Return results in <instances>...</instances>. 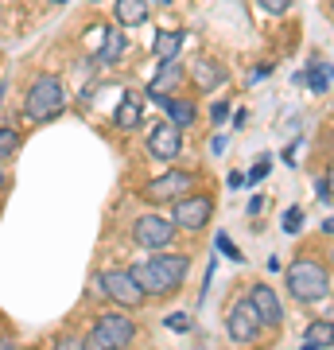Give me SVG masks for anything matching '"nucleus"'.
<instances>
[{"mask_svg": "<svg viewBox=\"0 0 334 350\" xmlns=\"http://www.w3.org/2000/svg\"><path fill=\"white\" fill-rule=\"evenodd\" d=\"M186 269H191V261H186L183 253H160V257L137 265L133 273H137V280L144 284L148 296H171L175 288L183 284Z\"/></svg>", "mask_w": 334, "mask_h": 350, "instance_id": "obj_1", "label": "nucleus"}, {"mask_svg": "<svg viewBox=\"0 0 334 350\" xmlns=\"http://www.w3.org/2000/svg\"><path fill=\"white\" fill-rule=\"evenodd\" d=\"M284 284L299 304H315L331 292V273H326V265L311 261V257H299V261L288 265Z\"/></svg>", "mask_w": 334, "mask_h": 350, "instance_id": "obj_2", "label": "nucleus"}, {"mask_svg": "<svg viewBox=\"0 0 334 350\" xmlns=\"http://www.w3.org/2000/svg\"><path fill=\"white\" fill-rule=\"evenodd\" d=\"M66 105V94H62V82L55 75H43L31 82L27 90V101H24V113L27 121H55Z\"/></svg>", "mask_w": 334, "mask_h": 350, "instance_id": "obj_3", "label": "nucleus"}, {"mask_svg": "<svg viewBox=\"0 0 334 350\" xmlns=\"http://www.w3.org/2000/svg\"><path fill=\"white\" fill-rule=\"evenodd\" d=\"M98 284H101V292H105L117 308H140L144 296H148L133 269H109V273L98 276Z\"/></svg>", "mask_w": 334, "mask_h": 350, "instance_id": "obj_4", "label": "nucleus"}, {"mask_svg": "<svg viewBox=\"0 0 334 350\" xmlns=\"http://www.w3.org/2000/svg\"><path fill=\"white\" fill-rule=\"evenodd\" d=\"M133 338H137V327H133V319H128V315H101L98 323H94V331H89L86 347L121 350V347H128Z\"/></svg>", "mask_w": 334, "mask_h": 350, "instance_id": "obj_5", "label": "nucleus"}, {"mask_svg": "<svg viewBox=\"0 0 334 350\" xmlns=\"http://www.w3.org/2000/svg\"><path fill=\"white\" fill-rule=\"evenodd\" d=\"M175 218H163V214H140L137 226H133V238H137V245H144V250H167L175 238Z\"/></svg>", "mask_w": 334, "mask_h": 350, "instance_id": "obj_6", "label": "nucleus"}, {"mask_svg": "<svg viewBox=\"0 0 334 350\" xmlns=\"http://www.w3.org/2000/svg\"><path fill=\"white\" fill-rule=\"evenodd\" d=\"M175 211H171V218H175V226L179 230H202V226L210 222V214H214V202L206 199V195H183V199H175L171 202Z\"/></svg>", "mask_w": 334, "mask_h": 350, "instance_id": "obj_7", "label": "nucleus"}, {"mask_svg": "<svg viewBox=\"0 0 334 350\" xmlns=\"http://www.w3.org/2000/svg\"><path fill=\"white\" fill-rule=\"evenodd\" d=\"M186 191H191V172H167L160 175V179H152L148 187H144V199L148 202H175V199H183Z\"/></svg>", "mask_w": 334, "mask_h": 350, "instance_id": "obj_8", "label": "nucleus"}, {"mask_svg": "<svg viewBox=\"0 0 334 350\" xmlns=\"http://www.w3.org/2000/svg\"><path fill=\"white\" fill-rule=\"evenodd\" d=\"M179 148H183V129L175 125L171 117L148 133V152L156 156V160H175V156H179Z\"/></svg>", "mask_w": 334, "mask_h": 350, "instance_id": "obj_9", "label": "nucleus"}, {"mask_svg": "<svg viewBox=\"0 0 334 350\" xmlns=\"http://www.w3.org/2000/svg\"><path fill=\"white\" fill-rule=\"evenodd\" d=\"M249 304H253V312H257L260 327H280V323H284L280 296H276L268 284H253V292H249Z\"/></svg>", "mask_w": 334, "mask_h": 350, "instance_id": "obj_10", "label": "nucleus"}, {"mask_svg": "<svg viewBox=\"0 0 334 350\" xmlns=\"http://www.w3.org/2000/svg\"><path fill=\"white\" fill-rule=\"evenodd\" d=\"M225 331H229L234 342H253L257 331H260V319H257V312H253V304L249 300L234 304V308H229V319H225Z\"/></svg>", "mask_w": 334, "mask_h": 350, "instance_id": "obj_11", "label": "nucleus"}, {"mask_svg": "<svg viewBox=\"0 0 334 350\" xmlns=\"http://www.w3.org/2000/svg\"><path fill=\"white\" fill-rule=\"evenodd\" d=\"M156 101H160L163 109H167V117H171L179 129H191V125H195V117H198L195 101H186V98H163V94H160Z\"/></svg>", "mask_w": 334, "mask_h": 350, "instance_id": "obj_12", "label": "nucleus"}, {"mask_svg": "<svg viewBox=\"0 0 334 350\" xmlns=\"http://www.w3.org/2000/svg\"><path fill=\"white\" fill-rule=\"evenodd\" d=\"M191 75H195L198 90H214L225 78V70L214 63V59H195V63H191Z\"/></svg>", "mask_w": 334, "mask_h": 350, "instance_id": "obj_13", "label": "nucleus"}, {"mask_svg": "<svg viewBox=\"0 0 334 350\" xmlns=\"http://www.w3.org/2000/svg\"><path fill=\"white\" fill-rule=\"evenodd\" d=\"M148 0H117V20H121L124 27H140L144 20H148Z\"/></svg>", "mask_w": 334, "mask_h": 350, "instance_id": "obj_14", "label": "nucleus"}, {"mask_svg": "<svg viewBox=\"0 0 334 350\" xmlns=\"http://www.w3.org/2000/svg\"><path fill=\"white\" fill-rule=\"evenodd\" d=\"M124 47H128V39H124L121 31H113V27H109V31H105V39H101V47H98V63L101 66H113L124 55Z\"/></svg>", "mask_w": 334, "mask_h": 350, "instance_id": "obj_15", "label": "nucleus"}, {"mask_svg": "<svg viewBox=\"0 0 334 350\" xmlns=\"http://www.w3.org/2000/svg\"><path fill=\"white\" fill-rule=\"evenodd\" d=\"M113 121H117V129H133L140 121V98L137 94H124L121 105H117V113H113Z\"/></svg>", "mask_w": 334, "mask_h": 350, "instance_id": "obj_16", "label": "nucleus"}, {"mask_svg": "<svg viewBox=\"0 0 334 350\" xmlns=\"http://www.w3.org/2000/svg\"><path fill=\"white\" fill-rule=\"evenodd\" d=\"M303 342H307V347H319V350H331L334 347V323H326V319L311 323L307 331H303Z\"/></svg>", "mask_w": 334, "mask_h": 350, "instance_id": "obj_17", "label": "nucleus"}, {"mask_svg": "<svg viewBox=\"0 0 334 350\" xmlns=\"http://www.w3.org/2000/svg\"><path fill=\"white\" fill-rule=\"evenodd\" d=\"M179 47H183V31H160L156 36V43H152V51H156V59H175L179 55Z\"/></svg>", "mask_w": 334, "mask_h": 350, "instance_id": "obj_18", "label": "nucleus"}, {"mask_svg": "<svg viewBox=\"0 0 334 350\" xmlns=\"http://www.w3.org/2000/svg\"><path fill=\"white\" fill-rule=\"evenodd\" d=\"M175 78H179V66H175V59H167V63H163V75H160V78H156V82L148 86V98L156 101V98L163 94V90H167V86L175 82Z\"/></svg>", "mask_w": 334, "mask_h": 350, "instance_id": "obj_19", "label": "nucleus"}, {"mask_svg": "<svg viewBox=\"0 0 334 350\" xmlns=\"http://www.w3.org/2000/svg\"><path fill=\"white\" fill-rule=\"evenodd\" d=\"M16 148H20V133L12 125H0V160H8Z\"/></svg>", "mask_w": 334, "mask_h": 350, "instance_id": "obj_20", "label": "nucleus"}, {"mask_svg": "<svg viewBox=\"0 0 334 350\" xmlns=\"http://www.w3.org/2000/svg\"><path fill=\"white\" fill-rule=\"evenodd\" d=\"M284 234H299V226H303V211H299V206H292V211L284 214Z\"/></svg>", "mask_w": 334, "mask_h": 350, "instance_id": "obj_21", "label": "nucleus"}, {"mask_svg": "<svg viewBox=\"0 0 334 350\" xmlns=\"http://www.w3.org/2000/svg\"><path fill=\"white\" fill-rule=\"evenodd\" d=\"M260 8H264V12H273V16H280V12H288V8H292V0H257Z\"/></svg>", "mask_w": 334, "mask_h": 350, "instance_id": "obj_22", "label": "nucleus"}, {"mask_svg": "<svg viewBox=\"0 0 334 350\" xmlns=\"http://www.w3.org/2000/svg\"><path fill=\"white\" fill-rule=\"evenodd\" d=\"M167 327H171V331H191V315H183V312L167 315Z\"/></svg>", "mask_w": 334, "mask_h": 350, "instance_id": "obj_23", "label": "nucleus"}, {"mask_svg": "<svg viewBox=\"0 0 334 350\" xmlns=\"http://www.w3.org/2000/svg\"><path fill=\"white\" fill-rule=\"evenodd\" d=\"M218 250H222L225 257H234V261H241V257H245V253H237V245H234V241H229V238H225V234H222V238H218Z\"/></svg>", "mask_w": 334, "mask_h": 350, "instance_id": "obj_24", "label": "nucleus"}, {"mask_svg": "<svg viewBox=\"0 0 334 350\" xmlns=\"http://www.w3.org/2000/svg\"><path fill=\"white\" fill-rule=\"evenodd\" d=\"M264 175H268V163H257V167H253V172H249V183H260V179H264Z\"/></svg>", "mask_w": 334, "mask_h": 350, "instance_id": "obj_25", "label": "nucleus"}, {"mask_svg": "<svg viewBox=\"0 0 334 350\" xmlns=\"http://www.w3.org/2000/svg\"><path fill=\"white\" fill-rule=\"evenodd\" d=\"M225 113H229V105H225V101H218V105H214V121H218V125L225 121Z\"/></svg>", "mask_w": 334, "mask_h": 350, "instance_id": "obj_26", "label": "nucleus"}, {"mask_svg": "<svg viewBox=\"0 0 334 350\" xmlns=\"http://www.w3.org/2000/svg\"><path fill=\"white\" fill-rule=\"evenodd\" d=\"M322 183H326V199H334V163H331V172H326V179H322Z\"/></svg>", "mask_w": 334, "mask_h": 350, "instance_id": "obj_27", "label": "nucleus"}, {"mask_svg": "<svg viewBox=\"0 0 334 350\" xmlns=\"http://www.w3.org/2000/svg\"><path fill=\"white\" fill-rule=\"evenodd\" d=\"M171 0H148V8H167Z\"/></svg>", "mask_w": 334, "mask_h": 350, "instance_id": "obj_28", "label": "nucleus"}, {"mask_svg": "<svg viewBox=\"0 0 334 350\" xmlns=\"http://www.w3.org/2000/svg\"><path fill=\"white\" fill-rule=\"evenodd\" d=\"M322 230H326V234H334V214L326 218V222H322Z\"/></svg>", "mask_w": 334, "mask_h": 350, "instance_id": "obj_29", "label": "nucleus"}, {"mask_svg": "<svg viewBox=\"0 0 334 350\" xmlns=\"http://www.w3.org/2000/svg\"><path fill=\"white\" fill-rule=\"evenodd\" d=\"M4 94H8V86H4V82H0V105H4Z\"/></svg>", "mask_w": 334, "mask_h": 350, "instance_id": "obj_30", "label": "nucleus"}, {"mask_svg": "<svg viewBox=\"0 0 334 350\" xmlns=\"http://www.w3.org/2000/svg\"><path fill=\"white\" fill-rule=\"evenodd\" d=\"M0 187H4V167H0Z\"/></svg>", "mask_w": 334, "mask_h": 350, "instance_id": "obj_31", "label": "nucleus"}, {"mask_svg": "<svg viewBox=\"0 0 334 350\" xmlns=\"http://www.w3.org/2000/svg\"><path fill=\"white\" fill-rule=\"evenodd\" d=\"M47 4H66V0H47Z\"/></svg>", "mask_w": 334, "mask_h": 350, "instance_id": "obj_32", "label": "nucleus"}]
</instances>
